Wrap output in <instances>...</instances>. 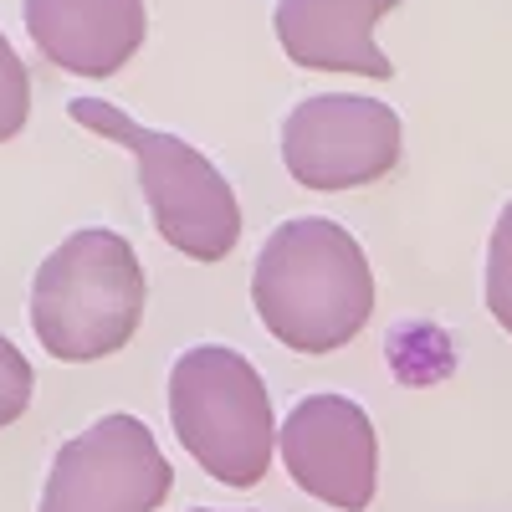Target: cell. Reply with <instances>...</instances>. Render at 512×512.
Here are the masks:
<instances>
[{"mask_svg": "<svg viewBox=\"0 0 512 512\" xmlns=\"http://www.w3.org/2000/svg\"><path fill=\"white\" fill-rule=\"evenodd\" d=\"M251 308L282 349L308 359L338 354L374 318L369 256L328 216L282 221L256 251Z\"/></svg>", "mask_w": 512, "mask_h": 512, "instance_id": "obj_1", "label": "cell"}, {"mask_svg": "<svg viewBox=\"0 0 512 512\" xmlns=\"http://www.w3.org/2000/svg\"><path fill=\"white\" fill-rule=\"evenodd\" d=\"M144 262L113 226H82L31 277V333L57 364H98L144 323Z\"/></svg>", "mask_w": 512, "mask_h": 512, "instance_id": "obj_2", "label": "cell"}, {"mask_svg": "<svg viewBox=\"0 0 512 512\" xmlns=\"http://www.w3.org/2000/svg\"><path fill=\"white\" fill-rule=\"evenodd\" d=\"M67 118L139 159V190H144L149 221L164 246H175L190 262H226L236 251L241 200H236L231 180L195 144L128 118L108 98H77V103H67Z\"/></svg>", "mask_w": 512, "mask_h": 512, "instance_id": "obj_3", "label": "cell"}, {"mask_svg": "<svg viewBox=\"0 0 512 512\" xmlns=\"http://www.w3.org/2000/svg\"><path fill=\"white\" fill-rule=\"evenodd\" d=\"M169 425L205 477L256 487L277 451L267 379L231 344H195L169 369Z\"/></svg>", "mask_w": 512, "mask_h": 512, "instance_id": "obj_4", "label": "cell"}, {"mask_svg": "<svg viewBox=\"0 0 512 512\" xmlns=\"http://www.w3.org/2000/svg\"><path fill=\"white\" fill-rule=\"evenodd\" d=\"M175 492L159 436L139 415H98L52 456L36 512H159Z\"/></svg>", "mask_w": 512, "mask_h": 512, "instance_id": "obj_5", "label": "cell"}, {"mask_svg": "<svg viewBox=\"0 0 512 512\" xmlns=\"http://www.w3.org/2000/svg\"><path fill=\"white\" fill-rule=\"evenodd\" d=\"M400 113L359 93H313L282 123V164L303 190H359L379 185L400 164Z\"/></svg>", "mask_w": 512, "mask_h": 512, "instance_id": "obj_6", "label": "cell"}, {"mask_svg": "<svg viewBox=\"0 0 512 512\" xmlns=\"http://www.w3.org/2000/svg\"><path fill=\"white\" fill-rule=\"evenodd\" d=\"M277 456L297 492L323 507L364 512L379 492V431L359 400L349 395H308L277 425Z\"/></svg>", "mask_w": 512, "mask_h": 512, "instance_id": "obj_7", "label": "cell"}, {"mask_svg": "<svg viewBox=\"0 0 512 512\" xmlns=\"http://www.w3.org/2000/svg\"><path fill=\"white\" fill-rule=\"evenodd\" d=\"M36 52L77 77H113L144 47V0H21Z\"/></svg>", "mask_w": 512, "mask_h": 512, "instance_id": "obj_8", "label": "cell"}, {"mask_svg": "<svg viewBox=\"0 0 512 512\" xmlns=\"http://www.w3.org/2000/svg\"><path fill=\"white\" fill-rule=\"evenodd\" d=\"M400 0H277V41L308 72L395 77V62L379 52L374 26Z\"/></svg>", "mask_w": 512, "mask_h": 512, "instance_id": "obj_9", "label": "cell"}, {"mask_svg": "<svg viewBox=\"0 0 512 512\" xmlns=\"http://www.w3.org/2000/svg\"><path fill=\"white\" fill-rule=\"evenodd\" d=\"M482 297L487 313L497 318V328L512 338V200L502 205V216L487 236V277H482Z\"/></svg>", "mask_w": 512, "mask_h": 512, "instance_id": "obj_10", "label": "cell"}, {"mask_svg": "<svg viewBox=\"0 0 512 512\" xmlns=\"http://www.w3.org/2000/svg\"><path fill=\"white\" fill-rule=\"evenodd\" d=\"M31 118V77L26 62L16 57V47L0 36V144L16 139Z\"/></svg>", "mask_w": 512, "mask_h": 512, "instance_id": "obj_11", "label": "cell"}, {"mask_svg": "<svg viewBox=\"0 0 512 512\" xmlns=\"http://www.w3.org/2000/svg\"><path fill=\"white\" fill-rule=\"evenodd\" d=\"M31 395H36V369L11 338L0 333V431L31 410Z\"/></svg>", "mask_w": 512, "mask_h": 512, "instance_id": "obj_12", "label": "cell"}, {"mask_svg": "<svg viewBox=\"0 0 512 512\" xmlns=\"http://www.w3.org/2000/svg\"><path fill=\"white\" fill-rule=\"evenodd\" d=\"M190 512H216V507H190Z\"/></svg>", "mask_w": 512, "mask_h": 512, "instance_id": "obj_13", "label": "cell"}]
</instances>
